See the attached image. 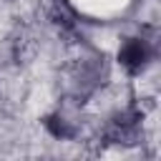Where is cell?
<instances>
[{
	"mask_svg": "<svg viewBox=\"0 0 161 161\" xmlns=\"http://www.w3.org/2000/svg\"><path fill=\"white\" fill-rule=\"evenodd\" d=\"M151 58H153V48H151V43L143 40V38H128V40L121 45V50H118L121 65H123L126 70H131V73L143 70V68L151 63Z\"/></svg>",
	"mask_w": 161,
	"mask_h": 161,
	"instance_id": "obj_1",
	"label": "cell"
}]
</instances>
